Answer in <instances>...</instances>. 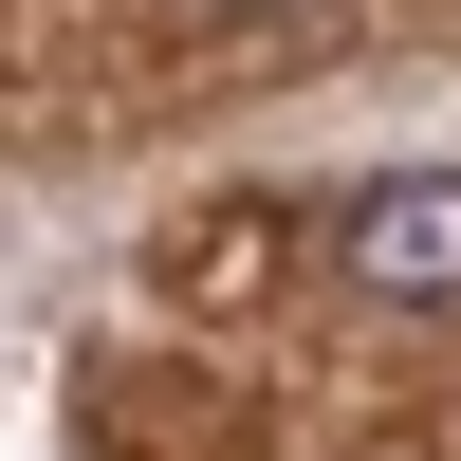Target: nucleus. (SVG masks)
I'll return each instance as SVG.
<instances>
[{"label":"nucleus","mask_w":461,"mask_h":461,"mask_svg":"<svg viewBox=\"0 0 461 461\" xmlns=\"http://www.w3.org/2000/svg\"><path fill=\"white\" fill-rule=\"evenodd\" d=\"M332 258H351L369 295H461V167H388L332 221Z\"/></svg>","instance_id":"1"},{"label":"nucleus","mask_w":461,"mask_h":461,"mask_svg":"<svg viewBox=\"0 0 461 461\" xmlns=\"http://www.w3.org/2000/svg\"><path fill=\"white\" fill-rule=\"evenodd\" d=\"M258 19H277V0H258Z\"/></svg>","instance_id":"2"}]
</instances>
